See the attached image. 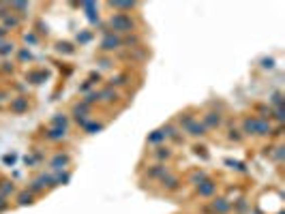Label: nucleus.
<instances>
[{
	"instance_id": "f257e3e1",
	"label": "nucleus",
	"mask_w": 285,
	"mask_h": 214,
	"mask_svg": "<svg viewBox=\"0 0 285 214\" xmlns=\"http://www.w3.org/2000/svg\"><path fill=\"white\" fill-rule=\"evenodd\" d=\"M139 20L135 15H129V13H112L105 22V30L107 33H114L118 37H126V35H133V33H139Z\"/></svg>"
},
{
	"instance_id": "f03ea898",
	"label": "nucleus",
	"mask_w": 285,
	"mask_h": 214,
	"mask_svg": "<svg viewBox=\"0 0 285 214\" xmlns=\"http://www.w3.org/2000/svg\"><path fill=\"white\" fill-rule=\"evenodd\" d=\"M122 50V37H118L114 33H103L101 41H99V52L105 54V56H112L114 52Z\"/></svg>"
},
{
	"instance_id": "7ed1b4c3",
	"label": "nucleus",
	"mask_w": 285,
	"mask_h": 214,
	"mask_svg": "<svg viewBox=\"0 0 285 214\" xmlns=\"http://www.w3.org/2000/svg\"><path fill=\"white\" fill-rule=\"evenodd\" d=\"M225 122V116L221 109H206L204 116H202V124L206 126V131H219Z\"/></svg>"
},
{
	"instance_id": "20e7f679",
	"label": "nucleus",
	"mask_w": 285,
	"mask_h": 214,
	"mask_svg": "<svg viewBox=\"0 0 285 214\" xmlns=\"http://www.w3.org/2000/svg\"><path fill=\"white\" fill-rule=\"evenodd\" d=\"M71 120H73L77 126H82V129H84V126H86V122H88V120H92V107H88V105H86V103H75V105L73 107H71Z\"/></svg>"
},
{
	"instance_id": "39448f33",
	"label": "nucleus",
	"mask_w": 285,
	"mask_h": 214,
	"mask_svg": "<svg viewBox=\"0 0 285 214\" xmlns=\"http://www.w3.org/2000/svg\"><path fill=\"white\" fill-rule=\"evenodd\" d=\"M206 212L210 214H229L232 212V201L227 199V197H212V199L208 201V205H206Z\"/></svg>"
},
{
	"instance_id": "423d86ee",
	"label": "nucleus",
	"mask_w": 285,
	"mask_h": 214,
	"mask_svg": "<svg viewBox=\"0 0 285 214\" xmlns=\"http://www.w3.org/2000/svg\"><path fill=\"white\" fill-rule=\"evenodd\" d=\"M69 165H71V154H67V152H56L47 161V167L52 169V173L65 171V169H69Z\"/></svg>"
},
{
	"instance_id": "0eeeda50",
	"label": "nucleus",
	"mask_w": 285,
	"mask_h": 214,
	"mask_svg": "<svg viewBox=\"0 0 285 214\" xmlns=\"http://www.w3.org/2000/svg\"><path fill=\"white\" fill-rule=\"evenodd\" d=\"M217 191H219V182H217V180H212V178L204 180L202 184H197V186H195V195H197V197H202V199H212V197L217 195Z\"/></svg>"
},
{
	"instance_id": "6e6552de",
	"label": "nucleus",
	"mask_w": 285,
	"mask_h": 214,
	"mask_svg": "<svg viewBox=\"0 0 285 214\" xmlns=\"http://www.w3.org/2000/svg\"><path fill=\"white\" fill-rule=\"evenodd\" d=\"M159 184H161L163 191H168V193H178L180 188H183V178H180L176 171H170L168 176L159 180Z\"/></svg>"
},
{
	"instance_id": "1a4fd4ad",
	"label": "nucleus",
	"mask_w": 285,
	"mask_h": 214,
	"mask_svg": "<svg viewBox=\"0 0 285 214\" xmlns=\"http://www.w3.org/2000/svg\"><path fill=\"white\" fill-rule=\"evenodd\" d=\"M43 139L47 144H62L69 139V131L67 129H56V126H47L43 131Z\"/></svg>"
},
{
	"instance_id": "9d476101",
	"label": "nucleus",
	"mask_w": 285,
	"mask_h": 214,
	"mask_svg": "<svg viewBox=\"0 0 285 214\" xmlns=\"http://www.w3.org/2000/svg\"><path fill=\"white\" fill-rule=\"evenodd\" d=\"M172 171V167L168 163H153L150 167L146 169V178L148 180H153V182H159L161 178H165L168 173Z\"/></svg>"
},
{
	"instance_id": "9b49d317",
	"label": "nucleus",
	"mask_w": 285,
	"mask_h": 214,
	"mask_svg": "<svg viewBox=\"0 0 285 214\" xmlns=\"http://www.w3.org/2000/svg\"><path fill=\"white\" fill-rule=\"evenodd\" d=\"M9 109H11V114H15V116L26 114L28 109H30V99L26 97V94H18V97H11Z\"/></svg>"
},
{
	"instance_id": "f8f14e48",
	"label": "nucleus",
	"mask_w": 285,
	"mask_h": 214,
	"mask_svg": "<svg viewBox=\"0 0 285 214\" xmlns=\"http://www.w3.org/2000/svg\"><path fill=\"white\" fill-rule=\"evenodd\" d=\"M150 156L155 158V163H168L170 165V161L174 158V150L168 144H161V146H155V150L150 152Z\"/></svg>"
},
{
	"instance_id": "ddd939ff",
	"label": "nucleus",
	"mask_w": 285,
	"mask_h": 214,
	"mask_svg": "<svg viewBox=\"0 0 285 214\" xmlns=\"http://www.w3.org/2000/svg\"><path fill=\"white\" fill-rule=\"evenodd\" d=\"M185 133H187V135L191 137V139H204V137H208V131H206V126L202 124V120H197V118L187 126Z\"/></svg>"
},
{
	"instance_id": "4468645a",
	"label": "nucleus",
	"mask_w": 285,
	"mask_h": 214,
	"mask_svg": "<svg viewBox=\"0 0 285 214\" xmlns=\"http://www.w3.org/2000/svg\"><path fill=\"white\" fill-rule=\"evenodd\" d=\"M255 129H257V116H244L240 122V133L247 137H255Z\"/></svg>"
},
{
	"instance_id": "2eb2a0df",
	"label": "nucleus",
	"mask_w": 285,
	"mask_h": 214,
	"mask_svg": "<svg viewBox=\"0 0 285 214\" xmlns=\"http://www.w3.org/2000/svg\"><path fill=\"white\" fill-rule=\"evenodd\" d=\"M163 129H165V133H168V139H170V141H174V144H185L183 131H180L174 122H165V124H163Z\"/></svg>"
},
{
	"instance_id": "dca6fc26",
	"label": "nucleus",
	"mask_w": 285,
	"mask_h": 214,
	"mask_svg": "<svg viewBox=\"0 0 285 214\" xmlns=\"http://www.w3.org/2000/svg\"><path fill=\"white\" fill-rule=\"evenodd\" d=\"M168 141V133H165V129L163 126H159V129H155L153 133H148V137H146V144L148 146H161V144H165Z\"/></svg>"
},
{
	"instance_id": "f3484780",
	"label": "nucleus",
	"mask_w": 285,
	"mask_h": 214,
	"mask_svg": "<svg viewBox=\"0 0 285 214\" xmlns=\"http://www.w3.org/2000/svg\"><path fill=\"white\" fill-rule=\"evenodd\" d=\"M139 3H120V0H114V3H107V9H112L116 13H129V11H137Z\"/></svg>"
},
{
	"instance_id": "a211bd4d",
	"label": "nucleus",
	"mask_w": 285,
	"mask_h": 214,
	"mask_svg": "<svg viewBox=\"0 0 285 214\" xmlns=\"http://www.w3.org/2000/svg\"><path fill=\"white\" fill-rule=\"evenodd\" d=\"M13 199H15V203H18L20 208H26V205H33V203L37 201V197H35L33 193H30L28 188H22V191L15 193Z\"/></svg>"
},
{
	"instance_id": "6ab92c4d",
	"label": "nucleus",
	"mask_w": 285,
	"mask_h": 214,
	"mask_svg": "<svg viewBox=\"0 0 285 214\" xmlns=\"http://www.w3.org/2000/svg\"><path fill=\"white\" fill-rule=\"evenodd\" d=\"M9 9L13 15H18V18L24 22L30 15V9H33V5L30 3H9Z\"/></svg>"
},
{
	"instance_id": "aec40b11",
	"label": "nucleus",
	"mask_w": 285,
	"mask_h": 214,
	"mask_svg": "<svg viewBox=\"0 0 285 214\" xmlns=\"http://www.w3.org/2000/svg\"><path fill=\"white\" fill-rule=\"evenodd\" d=\"M20 188L15 186V182L11 178H0V195L7 197V199H11V197H15V193H18Z\"/></svg>"
},
{
	"instance_id": "412c9836",
	"label": "nucleus",
	"mask_w": 285,
	"mask_h": 214,
	"mask_svg": "<svg viewBox=\"0 0 285 214\" xmlns=\"http://www.w3.org/2000/svg\"><path fill=\"white\" fill-rule=\"evenodd\" d=\"M99 97H101V103H105V105H114V103H118V99H120V92L105 86V88L99 90Z\"/></svg>"
},
{
	"instance_id": "4be33fe9",
	"label": "nucleus",
	"mask_w": 285,
	"mask_h": 214,
	"mask_svg": "<svg viewBox=\"0 0 285 214\" xmlns=\"http://www.w3.org/2000/svg\"><path fill=\"white\" fill-rule=\"evenodd\" d=\"M129 73H126V71H120V73H114L112 77L107 79V86L109 88H114V90H118V88H122V86H126L129 84Z\"/></svg>"
},
{
	"instance_id": "5701e85b",
	"label": "nucleus",
	"mask_w": 285,
	"mask_h": 214,
	"mask_svg": "<svg viewBox=\"0 0 285 214\" xmlns=\"http://www.w3.org/2000/svg\"><path fill=\"white\" fill-rule=\"evenodd\" d=\"M193 120H195V112H193V109H185V112H180V114H178V118L174 120V124H176L180 131H185Z\"/></svg>"
},
{
	"instance_id": "b1692460",
	"label": "nucleus",
	"mask_w": 285,
	"mask_h": 214,
	"mask_svg": "<svg viewBox=\"0 0 285 214\" xmlns=\"http://www.w3.org/2000/svg\"><path fill=\"white\" fill-rule=\"evenodd\" d=\"M141 43H144V39H141L137 33L122 37V50H139Z\"/></svg>"
},
{
	"instance_id": "393cba45",
	"label": "nucleus",
	"mask_w": 285,
	"mask_h": 214,
	"mask_svg": "<svg viewBox=\"0 0 285 214\" xmlns=\"http://www.w3.org/2000/svg\"><path fill=\"white\" fill-rule=\"evenodd\" d=\"M272 129H274V124L270 120H262V118H257L255 137H270L272 135Z\"/></svg>"
},
{
	"instance_id": "a878e982",
	"label": "nucleus",
	"mask_w": 285,
	"mask_h": 214,
	"mask_svg": "<svg viewBox=\"0 0 285 214\" xmlns=\"http://www.w3.org/2000/svg\"><path fill=\"white\" fill-rule=\"evenodd\" d=\"M22 20L18 18V15H13V13H9V15H7V18L3 20V22H0V26H3L5 30H7V33H11V30H20L22 28Z\"/></svg>"
},
{
	"instance_id": "bb28decb",
	"label": "nucleus",
	"mask_w": 285,
	"mask_h": 214,
	"mask_svg": "<svg viewBox=\"0 0 285 214\" xmlns=\"http://www.w3.org/2000/svg\"><path fill=\"white\" fill-rule=\"evenodd\" d=\"M69 124H71V116L69 114H54L52 120H50V126H56V129H67L69 131Z\"/></svg>"
},
{
	"instance_id": "cd10ccee",
	"label": "nucleus",
	"mask_w": 285,
	"mask_h": 214,
	"mask_svg": "<svg viewBox=\"0 0 285 214\" xmlns=\"http://www.w3.org/2000/svg\"><path fill=\"white\" fill-rule=\"evenodd\" d=\"M103 129H105V122H103V120H94V118H92V120H88V122H86V126H84V135H97V133H101Z\"/></svg>"
},
{
	"instance_id": "c85d7f7f",
	"label": "nucleus",
	"mask_w": 285,
	"mask_h": 214,
	"mask_svg": "<svg viewBox=\"0 0 285 214\" xmlns=\"http://www.w3.org/2000/svg\"><path fill=\"white\" fill-rule=\"evenodd\" d=\"M18 52V43L13 41H3L0 43V58L3 60H11V56Z\"/></svg>"
},
{
	"instance_id": "c756f323",
	"label": "nucleus",
	"mask_w": 285,
	"mask_h": 214,
	"mask_svg": "<svg viewBox=\"0 0 285 214\" xmlns=\"http://www.w3.org/2000/svg\"><path fill=\"white\" fill-rule=\"evenodd\" d=\"M208 178H210V176H208V173H206L204 169H195V171L189 173V184L195 188L197 184H202V182H204V180H208Z\"/></svg>"
},
{
	"instance_id": "7c9ffc66",
	"label": "nucleus",
	"mask_w": 285,
	"mask_h": 214,
	"mask_svg": "<svg viewBox=\"0 0 285 214\" xmlns=\"http://www.w3.org/2000/svg\"><path fill=\"white\" fill-rule=\"evenodd\" d=\"M227 141H229V144H242V141H244V135L240 133L238 126H229V129H227Z\"/></svg>"
},
{
	"instance_id": "2f4dec72",
	"label": "nucleus",
	"mask_w": 285,
	"mask_h": 214,
	"mask_svg": "<svg viewBox=\"0 0 285 214\" xmlns=\"http://www.w3.org/2000/svg\"><path fill=\"white\" fill-rule=\"evenodd\" d=\"M47 79V71H30V73H26V82L30 84H43Z\"/></svg>"
},
{
	"instance_id": "473e14b6",
	"label": "nucleus",
	"mask_w": 285,
	"mask_h": 214,
	"mask_svg": "<svg viewBox=\"0 0 285 214\" xmlns=\"http://www.w3.org/2000/svg\"><path fill=\"white\" fill-rule=\"evenodd\" d=\"M71 182V171L65 169V171H58V173H54V188L56 186H65Z\"/></svg>"
},
{
	"instance_id": "72a5a7b5",
	"label": "nucleus",
	"mask_w": 285,
	"mask_h": 214,
	"mask_svg": "<svg viewBox=\"0 0 285 214\" xmlns=\"http://www.w3.org/2000/svg\"><path fill=\"white\" fill-rule=\"evenodd\" d=\"M15 54H18V62H20V65H26V62H33L35 60L28 47H18V52H15Z\"/></svg>"
},
{
	"instance_id": "f704fd0d",
	"label": "nucleus",
	"mask_w": 285,
	"mask_h": 214,
	"mask_svg": "<svg viewBox=\"0 0 285 214\" xmlns=\"http://www.w3.org/2000/svg\"><path fill=\"white\" fill-rule=\"evenodd\" d=\"M82 103H86L88 107H92V105H99L101 103V97H99V90H90L88 94H84V99H82Z\"/></svg>"
},
{
	"instance_id": "c9c22d12",
	"label": "nucleus",
	"mask_w": 285,
	"mask_h": 214,
	"mask_svg": "<svg viewBox=\"0 0 285 214\" xmlns=\"http://www.w3.org/2000/svg\"><path fill=\"white\" fill-rule=\"evenodd\" d=\"M268 105H270V107H283V92L274 90L270 97H268Z\"/></svg>"
},
{
	"instance_id": "e433bc0d",
	"label": "nucleus",
	"mask_w": 285,
	"mask_h": 214,
	"mask_svg": "<svg viewBox=\"0 0 285 214\" xmlns=\"http://www.w3.org/2000/svg\"><path fill=\"white\" fill-rule=\"evenodd\" d=\"M97 65L101 67V69H114V58L112 56H105V54H99L97 56Z\"/></svg>"
},
{
	"instance_id": "4c0bfd02",
	"label": "nucleus",
	"mask_w": 285,
	"mask_h": 214,
	"mask_svg": "<svg viewBox=\"0 0 285 214\" xmlns=\"http://www.w3.org/2000/svg\"><path fill=\"white\" fill-rule=\"evenodd\" d=\"M0 73L3 75H13L15 73V62L13 60H3V65H0Z\"/></svg>"
},
{
	"instance_id": "58836bf2",
	"label": "nucleus",
	"mask_w": 285,
	"mask_h": 214,
	"mask_svg": "<svg viewBox=\"0 0 285 214\" xmlns=\"http://www.w3.org/2000/svg\"><path fill=\"white\" fill-rule=\"evenodd\" d=\"M272 150H274V154H270L272 161H274V163H283V158H285V148H283L281 144H276Z\"/></svg>"
},
{
	"instance_id": "ea45409f",
	"label": "nucleus",
	"mask_w": 285,
	"mask_h": 214,
	"mask_svg": "<svg viewBox=\"0 0 285 214\" xmlns=\"http://www.w3.org/2000/svg\"><path fill=\"white\" fill-rule=\"evenodd\" d=\"M56 52H60V54H75V47H73V43H56Z\"/></svg>"
},
{
	"instance_id": "a19ab883",
	"label": "nucleus",
	"mask_w": 285,
	"mask_h": 214,
	"mask_svg": "<svg viewBox=\"0 0 285 214\" xmlns=\"http://www.w3.org/2000/svg\"><path fill=\"white\" fill-rule=\"evenodd\" d=\"M92 86H94V84L90 82V79H86V82H84V84H82V86H80V88H77V90H80V94L84 97V94H88V92L92 90Z\"/></svg>"
},
{
	"instance_id": "79ce46f5",
	"label": "nucleus",
	"mask_w": 285,
	"mask_h": 214,
	"mask_svg": "<svg viewBox=\"0 0 285 214\" xmlns=\"http://www.w3.org/2000/svg\"><path fill=\"white\" fill-rule=\"evenodd\" d=\"M11 13V9H9V3H0V22H3L7 15Z\"/></svg>"
},
{
	"instance_id": "37998d69",
	"label": "nucleus",
	"mask_w": 285,
	"mask_h": 214,
	"mask_svg": "<svg viewBox=\"0 0 285 214\" xmlns=\"http://www.w3.org/2000/svg\"><path fill=\"white\" fill-rule=\"evenodd\" d=\"M9 208H11V201L7 199V197L0 195V214H5L7 210H9Z\"/></svg>"
},
{
	"instance_id": "c03bdc74",
	"label": "nucleus",
	"mask_w": 285,
	"mask_h": 214,
	"mask_svg": "<svg viewBox=\"0 0 285 214\" xmlns=\"http://www.w3.org/2000/svg\"><path fill=\"white\" fill-rule=\"evenodd\" d=\"M24 41L30 43V45H35V43L39 41V37H37L35 33H26V35H24Z\"/></svg>"
},
{
	"instance_id": "a18cd8bd",
	"label": "nucleus",
	"mask_w": 285,
	"mask_h": 214,
	"mask_svg": "<svg viewBox=\"0 0 285 214\" xmlns=\"http://www.w3.org/2000/svg\"><path fill=\"white\" fill-rule=\"evenodd\" d=\"M262 67H264V69H272V67H274V60H272V58L262 60Z\"/></svg>"
},
{
	"instance_id": "49530a36",
	"label": "nucleus",
	"mask_w": 285,
	"mask_h": 214,
	"mask_svg": "<svg viewBox=\"0 0 285 214\" xmlns=\"http://www.w3.org/2000/svg\"><path fill=\"white\" fill-rule=\"evenodd\" d=\"M7 35H9V33H7V30H5L3 26H0V41H5V39H7Z\"/></svg>"
},
{
	"instance_id": "de8ad7c7",
	"label": "nucleus",
	"mask_w": 285,
	"mask_h": 214,
	"mask_svg": "<svg viewBox=\"0 0 285 214\" xmlns=\"http://www.w3.org/2000/svg\"><path fill=\"white\" fill-rule=\"evenodd\" d=\"M7 99H9V94H7V92H3V90H0V103H3V101H7Z\"/></svg>"
},
{
	"instance_id": "09e8293b",
	"label": "nucleus",
	"mask_w": 285,
	"mask_h": 214,
	"mask_svg": "<svg viewBox=\"0 0 285 214\" xmlns=\"http://www.w3.org/2000/svg\"><path fill=\"white\" fill-rule=\"evenodd\" d=\"M0 43H3V41H0Z\"/></svg>"
}]
</instances>
